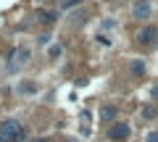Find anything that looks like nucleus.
Listing matches in <instances>:
<instances>
[{"instance_id": "1", "label": "nucleus", "mask_w": 158, "mask_h": 142, "mask_svg": "<svg viewBox=\"0 0 158 142\" xmlns=\"http://www.w3.org/2000/svg\"><path fill=\"white\" fill-rule=\"evenodd\" d=\"M24 140H27V134H24L19 121H3L0 124V142H24Z\"/></svg>"}, {"instance_id": "2", "label": "nucleus", "mask_w": 158, "mask_h": 142, "mask_svg": "<svg viewBox=\"0 0 158 142\" xmlns=\"http://www.w3.org/2000/svg\"><path fill=\"white\" fill-rule=\"evenodd\" d=\"M137 40H140L142 45H156V42H158V29H156V26L142 29V32L137 34Z\"/></svg>"}, {"instance_id": "3", "label": "nucleus", "mask_w": 158, "mask_h": 142, "mask_svg": "<svg viewBox=\"0 0 158 142\" xmlns=\"http://www.w3.org/2000/svg\"><path fill=\"white\" fill-rule=\"evenodd\" d=\"M108 137H111V140H116V142L127 140V137H129V126H127V124H113L111 132H108Z\"/></svg>"}, {"instance_id": "4", "label": "nucleus", "mask_w": 158, "mask_h": 142, "mask_svg": "<svg viewBox=\"0 0 158 142\" xmlns=\"http://www.w3.org/2000/svg\"><path fill=\"white\" fill-rule=\"evenodd\" d=\"M150 16V3L148 0H137L135 3V18H148Z\"/></svg>"}, {"instance_id": "5", "label": "nucleus", "mask_w": 158, "mask_h": 142, "mask_svg": "<svg viewBox=\"0 0 158 142\" xmlns=\"http://www.w3.org/2000/svg\"><path fill=\"white\" fill-rule=\"evenodd\" d=\"M27 58H29V50H27V47H21V50H16V63H24Z\"/></svg>"}, {"instance_id": "6", "label": "nucleus", "mask_w": 158, "mask_h": 142, "mask_svg": "<svg viewBox=\"0 0 158 142\" xmlns=\"http://www.w3.org/2000/svg\"><path fill=\"white\" fill-rule=\"evenodd\" d=\"M100 116H103V119H113V116H116V111L108 105V108H103V111H100Z\"/></svg>"}, {"instance_id": "7", "label": "nucleus", "mask_w": 158, "mask_h": 142, "mask_svg": "<svg viewBox=\"0 0 158 142\" xmlns=\"http://www.w3.org/2000/svg\"><path fill=\"white\" fill-rule=\"evenodd\" d=\"M142 116H145V119H153V116H156V108H153V105H148V108H142Z\"/></svg>"}, {"instance_id": "8", "label": "nucleus", "mask_w": 158, "mask_h": 142, "mask_svg": "<svg viewBox=\"0 0 158 142\" xmlns=\"http://www.w3.org/2000/svg\"><path fill=\"white\" fill-rule=\"evenodd\" d=\"M145 142H158V132H150V134L145 137Z\"/></svg>"}, {"instance_id": "9", "label": "nucleus", "mask_w": 158, "mask_h": 142, "mask_svg": "<svg viewBox=\"0 0 158 142\" xmlns=\"http://www.w3.org/2000/svg\"><path fill=\"white\" fill-rule=\"evenodd\" d=\"M132 71H135V74H142V63H140V61L132 63Z\"/></svg>"}, {"instance_id": "10", "label": "nucleus", "mask_w": 158, "mask_h": 142, "mask_svg": "<svg viewBox=\"0 0 158 142\" xmlns=\"http://www.w3.org/2000/svg\"><path fill=\"white\" fill-rule=\"evenodd\" d=\"M153 100H158V84L153 87Z\"/></svg>"}, {"instance_id": "11", "label": "nucleus", "mask_w": 158, "mask_h": 142, "mask_svg": "<svg viewBox=\"0 0 158 142\" xmlns=\"http://www.w3.org/2000/svg\"><path fill=\"white\" fill-rule=\"evenodd\" d=\"M34 142H50V140H34Z\"/></svg>"}]
</instances>
